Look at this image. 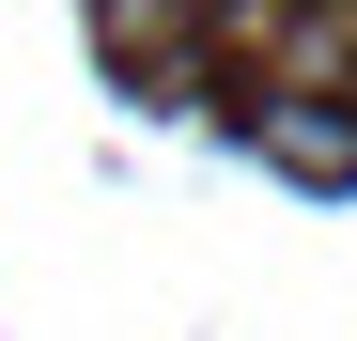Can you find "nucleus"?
Returning a JSON list of instances; mask_svg holds the SVG:
<instances>
[{
  "label": "nucleus",
  "instance_id": "nucleus-1",
  "mask_svg": "<svg viewBox=\"0 0 357 341\" xmlns=\"http://www.w3.org/2000/svg\"><path fill=\"white\" fill-rule=\"evenodd\" d=\"M249 140L295 170V187H357V109L311 93V78H264V93H249Z\"/></svg>",
  "mask_w": 357,
  "mask_h": 341
},
{
  "label": "nucleus",
  "instance_id": "nucleus-2",
  "mask_svg": "<svg viewBox=\"0 0 357 341\" xmlns=\"http://www.w3.org/2000/svg\"><path fill=\"white\" fill-rule=\"evenodd\" d=\"M326 93H342V109H357V31H342V63H326Z\"/></svg>",
  "mask_w": 357,
  "mask_h": 341
},
{
  "label": "nucleus",
  "instance_id": "nucleus-3",
  "mask_svg": "<svg viewBox=\"0 0 357 341\" xmlns=\"http://www.w3.org/2000/svg\"><path fill=\"white\" fill-rule=\"evenodd\" d=\"M249 16H280V0H249Z\"/></svg>",
  "mask_w": 357,
  "mask_h": 341
}]
</instances>
